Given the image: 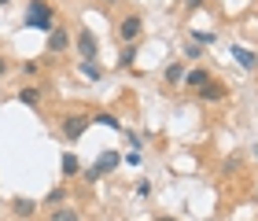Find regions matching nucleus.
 <instances>
[{
    "instance_id": "obj_11",
    "label": "nucleus",
    "mask_w": 258,
    "mask_h": 221,
    "mask_svg": "<svg viewBox=\"0 0 258 221\" xmlns=\"http://www.w3.org/2000/svg\"><path fill=\"white\" fill-rule=\"evenodd\" d=\"M11 206H15V214H19V217H30V214H33V199H15Z\"/></svg>"
},
{
    "instance_id": "obj_20",
    "label": "nucleus",
    "mask_w": 258,
    "mask_h": 221,
    "mask_svg": "<svg viewBox=\"0 0 258 221\" xmlns=\"http://www.w3.org/2000/svg\"><path fill=\"white\" fill-rule=\"evenodd\" d=\"M199 4H203V0H188V8H199Z\"/></svg>"
},
{
    "instance_id": "obj_12",
    "label": "nucleus",
    "mask_w": 258,
    "mask_h": 221,
    "mask_svg": "<svg viewBox=\"0 0 258 221\" xmlns=\"http://www.w3.org/2000/svg\"><path fill=\"white\" fill-rule=\"evenodd\" d=\"M52 221H81V217H78V210H70V206H59V210L52 214Z\"/></svg>"
},
{
    "instance_id": "obj_10",
    "label": "nucleus",
    "mask_w": 258,
    "mask_h": 221,
    "mask_svg": "<svg viewBox=\"0 0 258 221\" xmlns=\"http://www.w3.org/2000/svg\"><path fill=\"white\" fill-rule=\"evenodd\" d=\"M199 96H203V100H225V85H214V81H207V85L199 89Z\"/></svg>"
},
{
    "instance_id": "obj_4",
    "label": "nucleus",
    "mask_w": 258,
    "mask_h": 221,
    "mask_svg": "<svg viewBox=\"0 0 258 221\" xmlns=\"http://www.w3.org/2000/svg\"><path fill=\"white\" fill-rule=\"evenodd\" d=\"M78 52H81V59H96V37H92V30H81L78 33Z\"/></svg>"
},
{
    "instance_id": "obj_18",
    "label": "nucleus",
    "mask_w": 258,
    "mask_h": 221,
    "mask_svg": "<svg viewBox=\"0 0 258 221\" xmlns=\"http://www.w3.org/2000/svg\"><path fill=\"white\" fill-rule=\"evenodd\" d=\"M81 70H85V78H100V70H96V63H89V59L81 63Z\"/></svg>"
},
{
    "instance_id": "obj_13",
    "label": "nucleus",
    "mask_w": 258,
    "mask_h": 221,
    "mask_svg": "<svg viewBox=\"0 0 258 221\" xmlns=\"http://www.w3.org/2000/svg\"><path fill=\"white\" fill-rule=\"evenodd\" d=\"M166 81H170V85L184 81V66H177V63H173V66H166Z\"/></svg>"
},
{
    "instance_id": "obj_2",
    "label": "nucleus",
    "mask_w": 258,
    "mask_h": 221,
    "mask_svg": "<svg viewBox=\"0 0 258 221\" xmlns=\"http://www.w3.org/2000/svg\"><path fill=\"white\" fill-rule=\"evenodd\" d=\"M118 162H122V155H118V151H107V155H100V159H96V166H92V170H85V181H89V184H92V181H100L103 173H111L114 166H118Z\"/></svg>"
},
{
    "instance_id": "obj_8",
    "label": "nucleus",
    "mask_w": 258,
    "mask_h": 221,
    "mask_svg": "<svg viewBox=\"0 0 258 221\" xmlns=\"http://www.w3.org/2000/svg\"><path fill=\"white\" fill-rule=\"evenodd\" d=\"M59 166H63V177H78V170H81V162L70 155V151H63V159H59Z\"/></svg>"
},
{
    "instance_id": "obj_15",
    "label": "nucleus",
    "mask_w": 258,
    "mask_h": 221,
    "mask_svg": "<svg viewBox=\"0 0 258 221\" xmlns=\"http://www.w3.org/2000/svg\"><path fill=\"white\" fill-rule=\"evenodd\" d=\"M19 100H22V103H37V100H41V92H37V89H22V92H19Z\"/></svg>"
},
{
    "instance_id": "obj_3",
    "label": "nucleus",
    "mask_w": 258,
    "mask_h": 221,
    "mask_svg": "<svg viewBox=\"0 0 258 221\" xmlns=\"http://www.w3.org/2000/svg\"><path fill=\"white\" fill-rule=\"evenodd\" d=\"M85 129H89V118H85V114H70V118L63 122V136H67V140H78Z\"/></svg>"
},
{
    "instance_id": "obj_21",
    "label": "nucleus",
    "mask_w": 258,
    "mask_h": 221,
    "mask_svg": "<svg viewBox=\"0 0 258 221\" xmlns=\"http://www.w3.org/2000/svg\"><path fill=\"white\" fill-rule=\"evenodd\" d=\"M159 221H177V217H159Z\"/></svg>"
},
{
    "instance_id": "obj_16",
    "label": "nucleus",
    "mask_w": 258,
    "mask_h": 221,
    "mask_svg": "<svg viewBox=\"0 0 258 221\" xmlns=\"http://www.w3.org/2000/svg\"><path fill=\"white\" fill-rule=\"evenodd\" d=\"M133 59H137V48H133V44H125V52H122V66H133Z\"/></svg>"
},
{
    "instance_id": "obj_17",
    "label": "nucleus",
    "mask_w": 258,
    "mask_h": 221,
    "mask_svg": "<svg viewBox=\"0 0 258 221\" xmlns=\"http://www.w3.org/2000/svg\"><path fill=\"white\" fill-rule=\"evenodd\" d=\"M63 199H67V192H63V188H52V192H48V203H52V206H59Z\"/></svg>"
},
{
    "instance_id": "obj_7",
    "label": "nucleus",
    "mask_w": 258,
    "mask_h": 221,
    "mask_svg": "<svg viewBox=\"0 0 258 221\" xmlns=\"http://www.w3.org/2000/svg\"><path fill=\"white\" fill-rule=\"evenodd\" d=\"M67 44H70V37H67V30H59V26H52L48 48H52V52H67Z\"/></svg>"
},
{
    "instance_id": "obj_22",
    "label": "nucleus",
    "mask_w": 258,
    "mask_h": 221,
    "mask_svg": "<svg viewBox=\"0 0 258 221\" xmlns=\"http://www.w3.org/2000/svg\"><path fill=\"white\" fill-rule=\"evenodd\" d=\"M4 4H11V0H0V8H4Z\"/></svg>"
},
{
    "instance_id": "obj_5",
    "label": "nucleus",
    "mask_w": 258,
    "mask_h": 221,
    "mask_svg": "<svg viewBox=\"0 0 258 221\" xmlns=\"http://www.w3.org/2000/svg\"><path fill=\"white\" fill-rule=\"evenodd\" d=\"M140 30H144V22H140V15H129V19H122V26H118V33L133 44L137 37H140Z\"/></svg>"
},
{
    "instance_id": "obj_14",
    "label": "nucleus",
    "mask_w": 258,
    "mask_h": 221,
    "mask_svg": "<svg viewBox=\"0 0 258 221\" xmlns=\"http://www.w3.org/2000/svg\"><path fill=\"white\" fill-rule=\"evenodd\" d=\"M92 122H100V125H107V129H118V118H114V114H96V118H92Z\"/></svg>"
},
{
    "instance_id": "obj_9",
    "label": "nucleus",
    "mask_w": 258,
    "mask_h": 221,
    "mask_svg": "<svg viewBox=\"0 0 258 221\" xmlns=\"http://www.w3.org/2000/svg\"><path fill=\"white\" fill-rule=\"evenodd\" d=\"M207 81H210V74H207V70H199V66H196V70H188V74H184V85H192V89H203Z\"/></svg>"
},
{
    "instance_id": "obj_6",
    "label": "nucleus",
    "mask_w": 258,
    "mask_h": 221,
    "mask_svg": "<svg viewBox=\"0 0 258 221\" xmlns=\"http://www.w3.org/2000/svg\"><path fill=\"white\" fill-rule=\"evenodd\" d=\"M232 59H236L243 70H254V66H258V55H254V52H247L243 44H232Z\"/></svg>"
},
{
    "instance_id": "obj_19",
    "label": "nucleus",
    "mask_w": 258,
    "mask_h": 221,
    "mask_svg": "<svg viewBox=\"0 0 258 221\" xmlns=\"http://www.w3.org/2000/svg\"><path fill=\"white\" fill-rule=\"evenodd\" d=\"M4 70H8V63H4V59H0V78H4Z\"/></svg>"
},
{
    "instance_id": "obj_1",
    "label": "nucleus",
    "mask_w": 258,
    "mask_h": 221,
    "mask_svg": "<svg viewBox=\"0 0 258 221\" xmlns=\"http://www.w3.org/2000/svg\"><path fill=\"white\" fill-rule=\"evenodd\" d=\"M26 26L44 30V33L55 26V15H52V8L44 4V0H30V8H26Z\"/></svg>"
}]
</instances>
